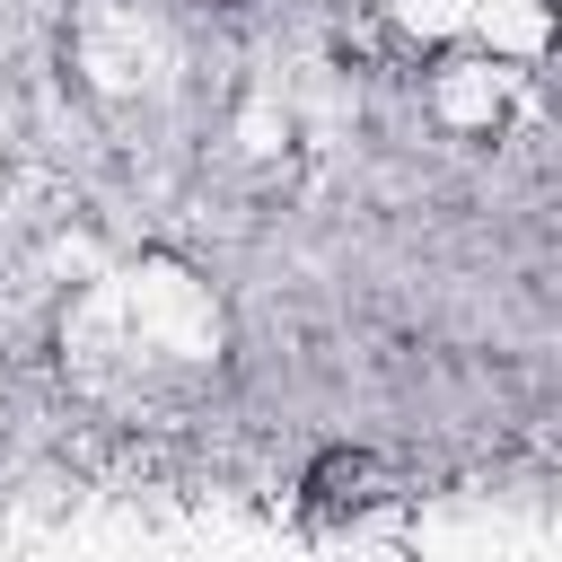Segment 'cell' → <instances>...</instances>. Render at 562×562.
<instances>
[{
  "label": "cell",
  "mask_w": 562,
  "mask_h": 562,
  "mask_svg": "<svg viewBox=\"0 0 562 562\" xmlns=\"http://www.w3.org/2000/svg\"><path fill=\"white\" fill-rule=\"evenodd\" d=\"M211 9H237V0H211Z\"/></svg>",
  "instance_id": "6da1fadb"
}]
</instances>
